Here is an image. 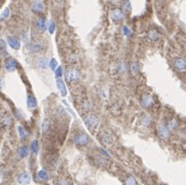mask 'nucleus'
<instances>
[{
    "label": "nucleus",
    "mask_w": 186,
    "mask_h": 185,
    "mask_svg": "<svg viewBox=\"0 0 186 185\" xmlns=\"http://www.w3.org/2000/svg\"><path fill=\"white\" fill-rule=\"evenodd\" d=\"M49 66L51 67L53 70H56V69H57V66H58V64H57V61H56L55 59H51V61H49Z\"/></svg>",
    "instance_id": "31"
},
{
    "label": "nucleus",
    "mask_w": 186,
    "mask_h": 185,
    "mask_svg": "<svg viewBox=\"0 0 186 185\" xmlns=\"http://www.w3.org/2000/svg\"><path fill=\"white\" fill-rule=\"evenodd\" d=\"M141 104L144 108H150L154 104V100H153V98L149 94H145V95L142 96Z\"/></svg>",
    "instance_id": "5"
},
{
    "label": "nucleus",
    "mask_w": 186,
    "mask_h": 185,
    "mask_svg": "<svg viewBox=\"0 0 186 185\" xmlns=\"http://www.w3.org/2000/svg\"><path fill=\"white\" fill-rule=\"evenodd\" d=\"M124 13H122V10L119 8H115L111 11V18H112L113 21H115V22H120L121 20H124Z\"/></svg>",
    "instance_id": "7"
},
{
    "label": "nucleus",
    "mask_w": 186,
    "mask_h": 185,
    "mask_svg": "<svg viewBox=\"0 0 186 185\" xmlns=\"http://www.w3.org/2000/svg\"><path fill=\"white\" fill-rule=\"evenodd\" d=\"M8 15H9V8H6V9H5V10L2 13V15H0V20H1V21L5 20V19L8 18Z\"/></svg>",
    "instance_id": "30"
},
{
    "label": "nucleus",
    "mask_w": 186,
    "mask_h": 185,
    "mask_svg": "<svg viewBox=\"0 0 186 185\" xmlns=\"http://www.w3.org/2000/svg\"><path fill=\"white\" fill-rule=\"evenodd\" d=\"M91 141V138H90L89 135L87 134H79V135H76L73 139V142L75 145L77 146H85L90 143Z\"/></svg>",
    "instance_id": "2"
},
{
    "label": "nucleus",
    "mask_w": 186,
    "mask_h": 185,
    "mask_svg": "<svg viewBox=\"0 0 186 185\" xmlns=\"http://www.w3.org/2000/svg\"><path fill=\"white\" fill-rule=\"evenodd\" d=\"M49 62L47 61L46 58H39V59L37 60L38 66H39L41 69H45V68H46V67L49 66Z\"/></svg>",
    "instance_id": "18"
},
{
    "label": "nucleus",
    "mask_w": 186,
    "mask_h": 185,
    "mask_svg": "<svg viewBox=\"0 0 186 185\" xmlns=\"http://www.w3.org/2000/svg\"><path fill=\"white\" fill-rule=\"evenodd\" d=\"M131 71L133 74H137L138 71H139V66H138L137 63H132L131 64Z\"/></svg>",
    "instance_id": "27"
},
{
    "label": "nucleus",
    "mask_w": 186,
    "mask_h": 185,
    "mask_svg": "<svg viewBox=\"0 0 186 185\" xmlns=\"http://www.w3.org/2000/svg\"><path fill=\"white\" fill-rule=\"evenodd\" d=\"M79 76H80V73L77 69H74V68L69 69V70L66 72V79H67V81H69V82L78 80L79 79Z\"/></svg>",
    "instance_id": "3"
},
{
    "label": "nucleus",
    "mask_w": 186,
    "mask_h": 185,
    "mask_svg": "<svg viewBox=\"0 0 186 185\" xmlns=\"http://www.w3.org/2000/svg\"><path fill=\"white\" fill-rule=\"evenodd\" d=\"M55 74H56V77L57 78H60L61 76H62V74H63V68L62 67H57V69L55 70Z\"/></svg>",
    "instance_id": "29"
},
{
    "label": "nucleus",
    "mask_w": 186,
    "mask_h": 185,
    "mask_svg": "<svg viewBox=\"0 0 186 185\" xmlns=\"http://www.w3.org/2000/svg\"><path fill=\"white\" fill-rule=\"evenodd\" d=\"M102 142L105 146H110L112 144V138L109 134H104L102 137Z\"/></svg>",
    "instance_id": "19"
},
{
    "label": "nucleus",
    "mask_w": 186,
    "mask_h": 185,
    "mask_svg": "<svg viewBox=\"0 0 186 185\" xmlns=\"http://www.w3.org/2000/svg\"><path fill=\"white\" fill-rule=\"evenodd\" d=\"M150 123H151L150 116H145L144 118H143V126L144 127H148Z\"/></svg>",
    "instance_id": "32"
},
{
    "label": "nucleus",
    "mask_w": 186,
    "mask_h": 185,
    "mask_svg": "<svg viewBox=\"0 0 186 185\" xmlns=\"http://www.w3.org/2000/svg\"><path fill=\"white\" fill-rule=\"evenodd\" d=\"M31 150L34 154H36L38 152V142L36 140L31 143Z\"/></svg>",
    "instance_id": "26"
},
{
    "label": "nucleus",
    "mask_w": 186,
    "mask_h": 185,
    "mask_svg": "<svg viewBox=\"0 0 186 185\" xmlns=\"http://www.w3.org/2000/svg\"><path fill=\"white\" fill-rule=\"evenodd\" d=\"M19 154H20L21 157H26L29 155V148L27 147V146H23V147H21L20 149H19Z\"/></svg>",
    "instance_id": "22"
},
{
    "label": "nucleus",
    "mask_w": 186,
    "mask_h": 185,
    "mask_svg": "<svg viewBox=\"0 0 186 185\" xmlns=\"http://www.w3.org/2000/svg\"><path fill=\"white\" fill-rule=\"evenodd\" d=\"M0 88H1V79H0Z\"/></svg>",
    "instance_id": "37"
},
{
    "label": "nucleus",
    "mask_w": 186,
    "mask_h": 185,
    "mask_svg": "<svg viewBox=\"0 0 186 185\" xmlns=\"http://www.w3.org/2000/svg\"><path fill=\"white\" fill-rule=\"evenodd\" d=\"M28 49H29L30 53L37 54V53H40V51L43 49V46H42L41 43H38V42H34V43H31L29 46H28Z\"/></svg>",
    "instance_id": "11"
},
{
    "label": "nucleus",
    "mask_w": 186,
    "mask_h": 185,
    "mask_svg": "<svg viewBox=\"0 0 186 185\" xmlns=\"http://www.w3.org/2000/svg\"><path fill=\"white\" fill-rule=\"evenodd\" d=\"M174 67L178 71H185L186 70V60L183 58H177L174 61Z\"/></svg>",
    "instance_id": "6"
},
{
    "label": "nucleus",
    "mask_w": 186,
    "mask_h": 185,
    "mask_svg": "<svg viewBox=\"0 0 186 185\" xmlns=\"http://www.w3.org/2000/svg\"><path fill=\"white\" fill-rule=\"evenodd\" d=\"M95 163L98 166H105L107 163V159L101 153H98L95 155Z\"/></svg>",
    "instance_id": "14"
},
{
    "label": "nucleus",
    "mask_w": 186,
    "mask_h": 185,
    "mask_svg": "<svg viewBox=\"0 0 186 185\" xmlns=\"http://www.w3.org/2000/svg\"><path fill=\"white\" fill-rule=\"evenodd\" d=\"M126 185H138V183L133 176H128L126 179Z\"/></svg>",
    "instance_id": "25"
},
{
    "label": "nucleus",
    "mask_w": 186,
    "mask_h": 185,
    "mask_svg": "<svg viewBox=\"0 0 186 185\" xmlns=\"http://www.w3.org/2000/svg\"><path fill=\"white\" fill-rule=\"evenodd\" d=\"M57 86H58V88L61 92V94H62V96H66L67 90H66V86H65V83H64V81H63L62 78H58V79H57Z\"/></svg>",
    "instance_id": "15"
},
{
    "label": "nucleus",
    "mask_w": 186,
    "mask_h": 185,
    "mask_svg": "<svg viewBox=\"0 0 186 185\" xmlns=\"http://www.w3.org/2000/svg\"><path fill=\"white\" fill-rule=\"evenodd\" d=\"M7 42H8L9 46L13 49H19L21 47V41L19 40V38L15 37V36H9L7 38Z\"/></svg>",
    "instance_id": "9"
},
{
    "label": "nucleus",
    "mask_w": 186,
    "mask_h": 185,
    "mask_svg": "<svg viewBox=\"0 0 186 185\" xmlns=\"http://www.w3.org/2000/svg\"><path fill=\"white\" fill-rule=\"evenodd\" d=\"M27 104H28V107L29 108H35L37 106V100L34 96L29 95L27 98Z\"/></svg>",
    "instance_id": "16"
},
{
    "label": "nucleus",
    "mask_w": 186,
    "mask_h": 185,
    "mask_svg": "<svg viewBox=\"0 0 186 185\" xmlns=\"http://www.w3.org/2000/svg\"><path fill=\"white\" fill-rule=\"evenodd\" d=\"M168 129L170 131H173V130H176V129L179 127V121L177 120L176 118H172L170 121H169V123H168Z\"/></svg>",
    "instance_id": "17"
},
{
    "label": "nucleus",
    "mask_w": 186,
    "mask_h": 185,
    "mask_svg": "<svg viewBox=\"0 0 186 185\" xmlns=\"http://www.w3.org/2000/svg\"><path fill=\"white\" fill-rule=\"evenodd\" d=\"M148 38L152 41H155L160 38V33L157 32L156 30H150L148 32Z\"/></svg>",
    "instance_id": "21"
},
{
    "label": "nucleus",
    "mask_w": 186,
    "mask_h": 185,
    "mask_svg": "<svg viewBox=\"0 0 186 185\" xmlns=\"http://www.w3.org/2000/svg\"><path fill=\"white\" fill-rule=\"evenodd\" d=\"M124 8L126 9V10H128V11H131L132 7H131V4H130V2H128V1H124Z\"/></svg>",
    "instance_id": "35"
},
{
    "label": "nucleus",
    "mask_w": 186,
    "mask_h": 185,
    "mask_svg": "<svg viewBox=\"0 0 186 185\" xmlns=\"http://www.w3.org/2000/svg\"><path fill=\"white\" fill-rule=\"evenodd\" d=\"M36 26H37V29L40 31V32H44L47 28V23H46V19L45 18H39L36 22Z\"/></svg>",
    "instance_id": "12"
},
{
    "label": "nucleus",
    "mask_w": 186,
    "mask_h": 185,
    "mask_svg": "<svg viewBox=\"0 0 186 185\" xmlns=\"http://www.w3.org/2000/svg\"><path fill=\"white\" fill-rule=\"evenodd\" d=\"M51 121L49 119H45L43 122H42V132L43 133H46L47 131L51 129Z\"/></svg>",
    "instance_id": "24"
},
{
    "label": "nucleus",
    "mask_w": 186,
    "mask_h": 185,
    "mask_svg": "<svg viewBox=\"0 0 186 185\" xmlns=\"http://www.w3.org/2000/svg\"><path fill=\"white\" fill-rule=\"evenodd\" d=\"M18 62L15 59H9L5 62V69H6L8 72H13L15 70H17L18 68Z\"/></svg>",
    "instance_id": "8"
},
{
    "label": "nucleus",
    "mask_w": 186,
    "mask_h": 185,
    "mask_svg": "<svg viewBox=\"0 0 186 185\" xmlns=\"http://www.w3.org/2000/svg\"><path fill=\"white\" fill-rule=\"evenodd\" d=\"M84 123L89 130H93L99 123V117L95 114H87L84 117Z\"/></svg>",
    "instance_id": "1"
},
{
    "label": "nucleus",
    "mask_w": 186,
    "mask_h": 185,
    "mask_svg": "<svg viewBox=\"0 0 186 185\" xmlns=\"http://www.w3.org/2000/svg\"><path fill=\"white\" fill-rule=\"evenodd\" d=\"M55 28H56L55 22H53V21H51V22L49 23V33L53 34V32H55Z\"/></svg>",
    "instance_id": "34"
},
{
    "label": "nucleus",
    "mask_w": 186,
    "mask_h": 185,
    "mask_svg": "<svg viewBox=\"0 0 186 185\" xmlns=\"http://www.w3.org/2000/svg\"><path fill=\"white\" fill-rule=\"evenodd\" d=\"M1 122H2L3 126L5 127H9L11 126V123H12V120H11V117L9 115H4V116L1 118Z\"/></svg>",
    "instance_id": "23"
},
{
    "label": "nucleus",
    "mask_w": 186,
    "mask_h": 185,
    "mask_svg": "<svg viewBox=\"0 0 186 185\" xmlns=\"http://www.w3.org/2000/svg\"><path fill=\"white\" fill-rule=\"evenodd\" d=\"M18 181H19V183H20V184H23V185L29 184L30 181H31V176H30L29 173L24 172V173H22L20 176H19Z\"/></svg>",
    "instance_id": "10"
},
{
    "label": "nucleus",
    "mask_w": 186,
    "mask_h": 185,
    "mask_svg": "<svg viewBox=\"0 0 186 185\" xmlns=\"http://www.w3.org/2000/svg\"><path fill=\"white\" fill-rule=\"evenodd\" d=\"M18 131H19V134H20L21 139H25L26 138V132H25L24 128L22 126H19L18 127Z\"/></svg>",
    "instance_id": "28"
},
{
    "label": "nucleus",
    "mask_w": 186,
    "mask_h": 185,
    "mask_svg": "<svg viewBox=\"0 0 186 185\" xmlns=\"http://www.w3.org/2000/svg\"><path fill=\"white\" fill-rule=\"evenodd\" d=\"M124 34L126 36H128V37L132 36V31H131V29L128 28V26H124Z\"/></svg>",
    "instance_id": "33"
},
{
    "label": "nucleus",
    "mask_w": 186,
    "mask_h": 185,
    "mask_svg": "<svg viewBox=\"0 0 186 185\" xmlns=\"http://www.w3.org/2000/svg\"><path fill=\"white\" fill-rule=\"evenodd\" d=\"M37 175H38V178H39L40 180H42V181H47L49 179V173H47L45 170H40Z\"/></svg>",
    "instance_id": "20"
},
{
    "label": "nucleus",
    "mask_w": 186,
    "mask_h": 185,
    "mask_svg": "<svg viewBox=\"0 0 186 185\" xmlns=\"http://www.w3.org/2000/svg\"><path fill=\"white\" fill-rule=\"evenodd\" d=\"M157 133H158V136L162 139H164V140L169 139L171 136L170 130H169L168 127H167L166 124H164V123H160V126L157 127Z\"/></svg>",
    "instance_id": "4"
},
{
    "label": "nucleus",
    "mask_w": 186,
    "mask_h": 185,
    "mask_svg": "<svg viewBox=\"0 0 186 185\" xmlns=\"http://www.w3.org/2000/svg\"><path fill=\"white\" fill-rule=\"evenodd\" d=\"M44 4L41 2V1H35V2L33 3V5H32V9H33V11H35V13H43L44 11Z\"/></svg>",
    "instance_id": "13"
},
{
    "label": "nucleus",
    "mask_w": 186,
    "mask_h": 185,
    "mask_svg": "<svg viewBox=\"0 0 186 185\" xmlns=\"http://www.w3.org/2000/svg\"><path fill=\"white\" fill-rule=\"evenodd\" d=\"M0 49L1 51H5V42L3 40H0Z\"/></svg>",
    "instance_id": "36"
}]
</instances>
